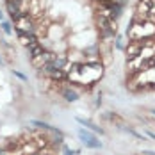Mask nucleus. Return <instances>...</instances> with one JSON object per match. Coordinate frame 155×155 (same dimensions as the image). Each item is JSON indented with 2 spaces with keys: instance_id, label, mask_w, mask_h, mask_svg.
<instances>
[{
  "instance_id": "f257e3e1",
  "label": "nucleus",
  "mask_w": 155,
  "mask_h": 155,
  "mask_svg": "<svg viewBox=\"0 0 155 155\" xmlns=\"http://www.w3.org/2000/svg\"><path fill=\"white\" fill-rule=\"evenodd\" d=\"M127 36L130 39H152L155 38V21L153 20H132L130 27H127Z\"/></svg>"
},
{
  "instance_id": "f03ea898",
  "label": "nucleus",
  "mask_w": 155,
  "mask_h": 155,
  "mask_svg": "<svg viewBox=\"0 0 155 155\" xmlns=\"http://www.w3.org/2000/svg\"><path fill=\"white\" fill-rule=\"evenodd\" d=\"M94 21H96V27H98L102 41H107V39H112V38L118 36L116 20H110L109 16H104V15H96L94 16Z\"/></svg>"
},
{
  "instance_id": "7ed1b4c3",
  "label": "nucleus",
  "mask_w": 155,
  "mask_h": 155,
  "mask_svg": "<svg viewBox=\"0 0 155 155\" xmlns=\"http://www.w3.org/2000/svg\"><path fill=\"white\" fill-rule=\"evenodd\" d=\"M77 134H78L80 143H82L86 148H91V150H100V148H104V143L98 139V137L94 136V132H91V130H87V128H78Z\"/></svg>"
},
{
  "instance_id": "20e7f679",
  "label": "nucleus",
  "mask_w": 155,
  "mask_h": 155,
  "mask_svg": "<svg viewBox=\"0 0 155 155\" xmlns=\"http://www.w3.org/2000/svg\"><path fill=\"white\" fill-rule=\"evenodd\" d=\"M36 25H38V21L34 18L21 13V16L15 21V32H34L36 34Z\"/></svg>"
},
{
  "instance_id": "39448f33",
  "label": "nucleus",
  "mask_w": 155,
  "mask_h": 155,
  "mask_svg": "<svg viewBox=\"0 0 155 155\" xmlns=\"http://www.w3.org/2000/svg\"><path fill=\"white\" fill-rule=\"evenodd\" d=\"M16 36H18L20 45H23L25 48H29L34 43H39V38L34 32H16Z\"/></svg>"
},
{
  "instance_id": "423d86ee",
  "label": "nucleus",
  "mask_w": 155,
  "mask_h": 155,
  "mask_svg": "<svg viewBox=\"0 0 155 155\" xmlns=\"http://www.w3.org/2000/svg\"><path fill=\"white\" fill-rule=\"evenodd\" d=\"M75 120H77V123H78V125L86 127L87 130H91V132H94V134H100V136H104V134H105V130H104L102 127H98L96 123H93L91 120H86V118H82V116H77Z\"/></svg>"
},
{
  "instance_id": "0eeeda50",
  "label": "nucleus",
  "mask_w": 155,
  "mask_h": 155,
  "mask_svg": "<svg viewBox=\"0 0 155 155\" xmlns=\"http://www.w3.org/2000/svg\"><path fill=\"white\" fill-rule=\"evenodd\" d=\"M45 50H47V48H45V45H43L41 41H39V43H34V45H31V47L27 48V57H29V59H34V57L41 55Z\"/></svg>"
},
{
  "instance_id": "6e6552de",
  "label": "nucleus",
  "mask_w": 155,
  "mask_h": 155,
  "mask_svg": "<svg viewBox=\"0 0 155 155\" xmlns=\"http://www.w3.org/2000/svg\"><path fill=\"white\" fill-rule=\"evenodd\" d=\"M31 125L34 127V128L41 130V132H54V130H55V127L45 123V121H39V120H31Z\"/></svg>"
},
{
  "instance_id": "1a4fd4ad",
  "label": "nucleus",
  "mask_w": 155,
  "mask_h": 155,
  "mask_svg": "<svg viewBox=\"0 0 155 155\" xmlns=\"http://www.w3.org/2000/svg\"><path fill=\"white\" fill-rule=\"evenodd\" d=\"M0 29H2V32H4L5 36H13V34H15V29H13V21H7V20L0 21Z\"/></svg>"
},
{
  "instance_id": "9d476101",
  "label": "nucleus",
  "mask_w": 155,
  "mask_h": 155,
  "mask_svg": "<svg viewBox=\"0 0 155 155\" xmlns=\"http://www.w3.org/2000/svg\"><path fill=\"white\" fill-rule=\"evenodd\" d=\"M125 130H127L128 134H132V136H134L136 139H139V141H146V136H143V134H139L137 130H134V128H130V127H127Z\"/></svg>"
},
{
  "instance_id": "9b49d317",
  "label": "nucleus",
  "mask_w": 155,
  "mask_h": 155,
  "mask_svg": "<svg viewBox=\"0 0 155 155\" xmlns=\"http://www.w3.org/2000/svg\"><path fill=\"white\" fill-rule=\"evenodd\" d=\"M114 48H116V50H125V45H123V36H120V34H118V36L114 38Z\"/></svg>"
},
{
  "instance_id": "f8f14e48",
  "label": "nucleus",
  "mask_w": 155,
  "mask_h": 155,
  "mask_svg": "<svg viewBox=\"0 0 155 155\" xmlns=\"http://www.w3.org/2000/svg\"><path fill=\"white\" fill-rule=\"evenodd\" d=\"M13 75H15V77H18L21 82H27V80H29L25 73H21V71H18V70H13Z\"/></svg>"
},
{
  "instance_id": "ddd939ff",
  "label": "nucleus",
  "mask_w": 155,
  "mask_h": 155,
  "mask_svg": "<svg viewBox=\"0 0 155 155\" xmlns=\"http://www.w3.org/2000/svg\"><path fill=\"white\" fill-rule=\"evenodd\" d=\"M61 153L62 155H75V150H71V148H68L66 144H62L61 146Z\"/></svg>"
},
{
  "instance_id": "4468645a",
  "label": "nucleus",
  "mask_w": 155,
  "mask_h": 155,
  "mask_svg": "<svg viewBox=\"0 0 155 155\" xmlns=\"http://www.w3.org/2000/svg\"><path fill=\"white\" fill-rule=\"evenodd\" d=\"M139 155H155V152H152V150H143Z\"/></svg>"
},
{
  "instance_id": "2eb2a0df",
  "label": "nucleus",
  "mask_w": 155,
  "mask_h": 155,
  "mask_svg": "<svg viewBox=\"0 0 155 155\" xmlns=\"http://www.w3.org/2000/svg\"><path fill=\"white\" fill-rule=\"evenodd\" d=\"M94 105H96V107H100V105H102V96H98V98L94 100Z\"/></svg>"
},
{
  "instance_id": "dca6fc26",
  "label": "nucleus",
  "mask_w": 155,
  "mask_h": 155,
  "mask_svg": "<svg viewBox=\"0 0 155 155\" xmlns=\"http://www.w3.org/2000/svg\"><path fill=\"white\" fill-rule=\"evenodd\" d=\"M4 20H5V16H4V11L0 9V21H4Z\"/></svg>"
},
{
  "instance_id": "f3484780",
  "label": "nucleus",
  "mask_w": 155,
  "mask_h": 155,
  "mask_svg": "<svg viewBox=\"0 0 155 155\" xmlns=\"http://www.w3.org/2000/svg\"><path fill=\"white\" fill-rule=\"evenodd\" d=\"M148 89H155V82H150V86H146Z\"/></svg>"
},
{
  "instance_id": "a211bd4d",
  "label": "nucleus",
  "mask_w": 155,
  "mask_h": 155,
  "mask_svg": "<svg viewBox=\"0 0 155 155\" xmlns=\"http://www.w3.org/2000/svg\"><path fill=\"white\" fill-rule=\"evenodd\" d=\"M148 137H152V139L155 141V134H153V132H150V130H148Z\"/></svg>"
},
{
  "instance_id": "6ab92c4d",
  "label": "nucleus",
  "mask_w": 155,
  "mask_h": 155,
  "mask_svg": "<svg viewBox=\"0 0 155 155\" xmlns=\"http://www.w3.org/2000/svg\"><path fill=\"white\" fill-rule=\"evenodd\" d=\"M150 112H152V116H155V109H152V110H150Z\"/></svg>"
},
{
  "instance_id": "aec40b11",
  "label": "nucleus",
  "mask_w": 155,
  "mask_h": 155,
  "mask_svg": "<svg viewBox=\"0 0 155 155\" xmlns=\"http://www.w3.org/2000/svg\"><path fill=\"white\" fill-rule=\"evenodd\" d=\"M0 62H2V55H0Z\"/></svg>"
}]
</instances>
